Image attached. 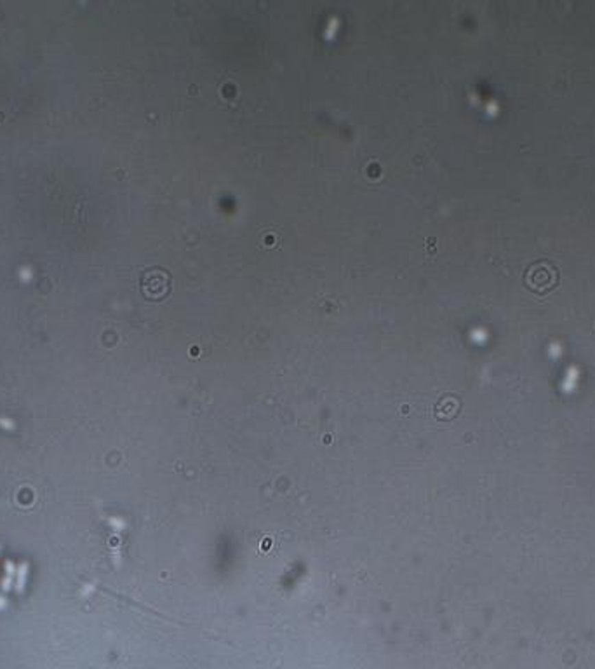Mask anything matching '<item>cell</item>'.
I'll return each instance as SVG.
<instances>
[{"label":"cell","mask_w":595,"mask_h":669,"mask_svg":"<svg viewBox=\"0 0 595 669\" xmlns=\"http://www.w3.org/2000/svg\"><path fill=\"white\" fill-rule=\"evenodd\" d=\"M143 292L151 298H160V296L167 295L169 292V276L166 272H154L147 274L143 277Z\"/></svg>","instance_id":"cell-1"}]
</instances>
